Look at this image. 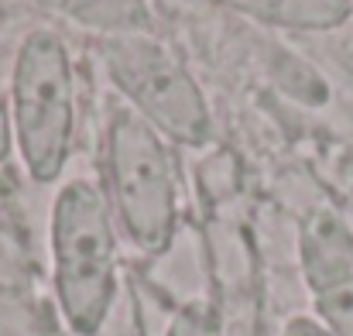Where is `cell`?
<instances>
[{
  "label": "cell",
  "mask_w": 353,
  "mask_h": 336,
  "mask_svg": "<svg viewBox=\"0 0 353 336\" xmlns=\"http://www.w3.org/2000/svg\"><path fill=\"white\" fill-rule=\"evenodd\" d=\"M48 247L62 323L72 336H97L117 299V233L110 203L93 182L69 179L59 189Z\"/></svg>",
  "instance_id": "6da1fadb"
},
{
  "label": "cell",
  "mask_w": 353,
  "mask_h": 336,
  "mask_svg": "<svg viewBox=\"0 0 353 336\" xmlns=\"http://www.w3.org/2000/svg\"><path fill=\"white\" fill-rule=\"evenodd\" d=\"M107 203L120 233L141 254H165L179 226V175L168 141L123 100L103 130Z\"/></svg>",
  "instance_id": "7a4b0ae2"
},
{
  "label": "cell",
  "mask_w": 353,
  "mask_h": 336,
  "mask_svg": "<svg viewBox=\"0 0 353 336\" xmlns=\"http://www.w3.org/2000/svg\"><path fill=\"white\" fill-rule=\"evenodd\" d=\"M7 107L24 172L38 186L59 182L76 137V72L55 31L38 28L17 45Z\"/></svg>",
  "instance_id": "3957f363"
},
{
  "label": "cell",
  "mask_w": 353,
  "mask_h": 336,
  "mask_svg": "<svg viewBox=\"0 0 353 336\" xmlns=\"http://www.w3.org/2000/svg\"><path fill=\"white\" fill-rule=\"evenodd\" d=\"M97 55L120 100L141 113L165 141L203 148L213 137V113L203 86L154 34L100 38Z\"/></svg>",
  "instance_id": "277c9868"
},
{
  "label": "cell",
  "mask_w": 353,
  "mask_h": 336,
  "mask_svg": "<svg viewBox=\"0 0 353 336\" xmlns=\"http://www.w3.org/2000/svg\"><path fill=\"white\" fill-rule=\"evenodd\" d=\"M299 268L312 316L333 336H353V230L336 210H312L299 226Z\"/></svg>",
  "instance_id": "5b68a950"
},
{
  "label": "cell",
  "mask_w": 353,
  "mask_h": 336,
  "mask_svg": "<svg viewBox=\"0 0 353 336\" xmlns=\"http://www.w3.org/2000/svg\"><path fill=\"white\" fill-rule=\"evenodd\" d=\"M41 10H52L100 38L120 34H154V10L148 0H28Z\"/></svg>",
  "instance_id": "8992f818"
},
{
  "label": "cell",
  "mask_w": 353,
  "mask_h": 336,
  "mask_svg": "<svg viewBox=\"0 0 353 336\" xmlns=\"http://www.w3.org/2000/svg\"><path fill=\"white\" fill-rule=\"evenodd\" d=\"M236 14L292 31H333L347 24L353 14V0H216Z\"/></svg>",
  "instance_id": "52a82bcc"
},
{
  "label": "cell",
  "mask_w": 353,
  "mask_h": 336,
  "mask_svg": "<svg viewBox=\"0 0 353 336\" xmlns=\"http://www.w3.org/2000/svg\"><path fill=\"white\" fill-rule=\"evenodd\" d=\"M165 336H223V319H220L213 302L192 299V302L175 309V316L168 319Z\"/></svg>",
  "instance_id": "ba28073f"
},
{
  "label": "cell",
  "mask_w": 353,
  "mask_h": 336,
  "mask_svg": "<svg viewBox=\"0 0 353 336\" xmlns=\"http://www.w3.org/2000/svg\"><path fill=\"white\" fill-rule=\"evenodd\" d=\"M281 336H333L316 316H292L285 323V333Z\"/></svg>",
  "instance_id": "9c48e42d"
},
{
  "label": "cell",
  "mask_w": 353,
  "mask_h": 336,
  "mask_svg": "<svg viewBox=\"0 0 353 336\" xmlns=\"http://www.w3.org/2000/svg\"><path fill=\"white\" fill-rule=\"evenodd\" d=\"M10 151H17V148H14V123H10L7 100H0V161H7Z\"/></svg>",
  "instance_id": "30bf717a"
}]
</instances>
